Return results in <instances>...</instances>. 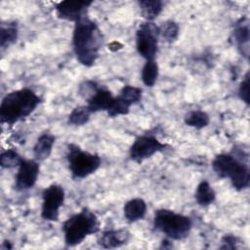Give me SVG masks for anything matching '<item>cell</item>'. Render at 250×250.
<instances>
[{
	"label": "cell",
	"mask_w": 250,
	"mask_h": 250,
	"mask_svg": "<svg viewBox=\"0 0 250 250\" xmlns=\"http://www.w3.org/2000/svg\"><path fill=\"white\" fill-rule=\"evenodd\" d=\"M102 45L103 35L96 21L85 16L74 22L72 48L80 64L87 67L94 65L100 56Z\"/></svg>",
	"instance_id": "6da1fadb"
},
{
	"label": "cell",
	"mask_w": 250,
	"mask_h": 250,
	"mask_svg": "<svg viewBox=\"0 0 250 250\" xmlns=\"http://www.w3.org/2000/svg\"><path fill=\"white\" fill-rule=\"evenodd\" d=\"M41 98L30 88L8 93L0 104V121L10 126L29 116L41 104Z\"/></svg>",
	"instance_id": "7a4b0ae2"
},
{
	"label": "cell",
	"mask_w": 250,
	"mask_h": 250,
	"mask_svg": "<svg viewBox=\"0 0 250 250\" xmlns=\"http://www.w3.org/2000/svg\"><path fill=\"white\" fill-rule=\"evenodd\" d=\"M99 231V219L88 208H83L78 213L73 214L62 224L63 240L67 247H74L82 243L89 235Z\"/></svg>",
	"instance_id": "3957f363"
},
{
	"label": "cell",
	"mask_w": 250,
	"mask_h": 250,
	"mask_svg": "<svg viewBox=\"0 0 250 250\" xmlns=\"http://www.w3.org/2000/svg\"><path fill=\"white\" fill-rule=\"evenodd\" d=\"M212 169L221 179H229L234 189L240 191L250 185V170L232 153H219L212 161Z\"/></svg>",
	"instance_id": "277c9868"
},
{
	"label": "cell",
	"mask_w": 250,
	"mask_h": 250,
	"mask_svg": "<svg viewBox=\"0 0 250 250\" xmlns=\"http://www.w3.org/2000/svg\"><path fill=\"white\" fill-rule=\"evenodd\" d=\"M152 224L156 230L162 232L170 240L187 238L192 228V220L188 216L166 208L154 211Z\"/></svg>",
	"instance_id": "5b68a950"
},
{
	"label": "cell",
	"mask_w": 250,
	"mask_h": 250,
	"mask_svg": "<svg viewBox=\"0 0 250 250\" xmlns=\"http://www.w3.org/2000/svg\"><path fill=\"white\" fill-rule=\"evenodd\" d=\"M66 160L71 177L81 180L95 173L102 164L101 157L86 150H83L76 144H68Z\"/></svg>",
	"instance_id": "8992f818"
},
{
	"label": "cell",
	"mask_w": 250,
	"mask_h": 250,
	"mask_svg": "<svg viewBox=\"0 0 250 250\" xmlns=\"http://www.w3.org/2000/svg\"><path fill=\"white\" fill-rule=\"evenodd\" d=\"M159 27L153 21L142 22L136 31V49L146 61L155 60L158 52Z\"/></svg>",
	"instance_id": "52a82bcc"
},
{
	"label": "cell",
	"mask_w": 250,
	"mask_h": 250,
	"mask_svg": "<svg viewBox=\"0 0 250 250\" xmlns=\"http://www.w3.org/2000/svg\"><path fill=\"white\" fill-rule=\"evenodd\" d=\"M65 192L58 184H52L42 191L41 218L48 222H57L60 217V209L64 203Z\"/></svg>",
	"instance_id": "ba28073f"
},
{
	"label": "cell",
	"mask_w": 250,
	"mask_h": 250,
	"mask_svg": "<svg viewBox=\"0 0 250 250\" xmlns=\"http://www.w3.org/2000/svg\"><path fill=\"white\" fill-rule=\"evenodd\" d=\"M168 145L161 143L155 136L145 134L135 139L129 149L130 158L137 163H142L157 152L163 151Z\"/></svg>",
	"instance_id": "9c48e42d"
},
{
	"label": "cell",
	"mask_w": 250,
	"mask_h": 250,
	"mask_svg": "<svg viewBox=\"0 0 250 250\" xmlns=\"http://www.w3.org/2000/svg\"><path fill=\"white\" fill-rule=\"evenodd\" d=\"M40 162L33 159L22 158L15 176L14 188L18 191H25L32 188L38 179Z\"/></svg>",
	"instance_id": "30bf717a"
},
{
	"label": "cell",
	"mask_w": 250,
	"mask_h": 250,
	"mask_svg": "<svg viewBox=\"0 0 250 250\" xmlns=\"http://www.w3.org/2000/svg\"><path fill=\"white\" fill-rule=\"evenodd\" d=\"M92 4L93 1H62L55 7L56 15L61 20L76 22L87 16V11Z\"/></svg>",
	"instance_id": "8fae6325"
},
{
	"label": "cell",
	"mask_w": 250,
	"mask_h": 250,
	"mask_svg": "<svg viewBox=\"0 0 250 250\" xmlns=\"http://www.w3.org/2000/svg\"><path fill=\"white\" fill-rule=\"evenodd\" d=\"M131 239V233L126 229H107L102 231L97 239L98 244L106 249L117 248L127 244Z\"/></svg>",
	"instance_id": "7c38bea8"
},
{
	"label": "cell",
	"mask_w": 250,
	"mask_h": 250,
	"mask_svg": "<svg viewBox=\"0 0 250 250\" xmlns=\"http://www.w3.org/2000/svg\"><path fill=\"white\" fill-rule=\"evenodd\" d=\"M115 96L112 95L104 86H99L96 92L87 101V106L92 111V113L99 111H108L114 102Z\"/></svg>",
	"instance_id": "4fadbf2b"
},
{
	"label": "cell",
	"mask_w": 250,
	"mask_h": 250,
	"mask_svg": "<svg viewBox=\"0 0 250 250\" xmlns=\"http://www.w3.org/2000/svg\"><path fill=\"white\" fill-rule=\"evenodd\" d=\"M147 206L143 198L136 197L128 200L123 206L124 218L129 223L143 220L146 214Z\"/></svg>",
	"instance_id": "5bb4252c"
},
{
	"label": "cell",
	"mask_w": 250,
	"mask_h": 250,
	"mask_svg": "<svg viewBox=\"0 0 250 250\" xmlns=\"http://www.w3.org/2000/svg\"><path fill=\"white\" fill-rule=\"evenodd\" d=\"M56 143V137L51 133H43L40 135L33 146V156L38 162L44 161L50 157L53 146Z\"/></svg>",
	"instance_id": "9a60e30c"
},
{
	"label": "cell",
	"mask_w": 250,
	"mask_h": 250,
	"mask_svg": "<svg viewBox=\"0 0 250 250\" xmlns=\"http://www.w3.org/2000/svg\"><path fill=\"white\" fill-rule=\"evenodd\" d=\"M232 37L237 45V48L239 49L240 53L248 57L249 52V24L246 20H240L239 22H237L234 26V29L232 31Z\"/></svg>",
	"instance_id": "2e32d148"
},
{
	"label": "cell",
	"mask_w": 250,
	"mask_h": 250,
	"mask_svg": "<svg viewBox=\"0 0 250 250\" xmlns=\"http://www.w3.org/2000/svg\"><path fill=\"white\" fill-rule=\"evenodd\" d=\"M194 198L199 206L206 207L214 203L216 200V192L209 182L203 180L196 187Z\"/></svg>",
	"instance_id": "e0dca14e"
},
{
	"label": "cell",
	"mask_w": 250,
	"mask_h": 250,
	"mask_svg": "<svg viewBox=\"0 0 250 250\" xmlns=\"http://www.w3.org/2000/svg\"><path fill=\"white\" fill-rule=\"evenodd\" d=\"M19 36V25L17 21H6L1 23L0 46L4 50L13 45Z\"/></svg>",
	"instance_id": "ac0fdd59"
},
{
	"label": "cell",
	"mask_w": 250,
	"mask_h": 250,
	"mask_svg": "<svg viewBox=\"0 0 250 250\" xmlns=\"http://www.w3.org/2000/svg\"><path fill=\"white\" fill-rule=\"evenodd\" d=\"M138 5L146 21H153L163 10V2L160 0H142Z\"/></svg>",
	"instance_id": "d6986e66"
},
{
	"label": "cell",
	"mask_w": 250,
	"mask_h": 250,
	"mask_svg": "<svg viewBox=\"0 0 250 250\" xmlns=\"http://www.w3.org/2000/svg\"><path fill=\"white\" fill-rule=\"evenodd\" d=\"M159 75L158 63L155 60L146 61L141 71V79L146 87H153Z\"/></svg>",
	"instance_id": "ffe728a7"
},
{
	"label": "cell",
	"mask_w": 250,
	"mask_h": 250,
	"mask_svg": "<svg viewBox=\"0 0 250 250\" xmlns=\"http://www.w3.org/2000/svg\"><path fill=\"white\" fill-rule=\"evenodd\" d=\"M184 121L187 126H189L195 129H202L209 125L210 117L205 111L194 109L188 112L185 115Z\"/></svg>",
	"instance_id": "44dd1931"
},
{
	"label": "cell",
	"mask_w": 250,
	"mask_h": 250,
	"mask_svg": "<svg viewBox=\"0 0 250 250\" xmlns=\"http://www.w3.org/2000/svg\"><path fill=\"white\" fill-rule=\"evenodd\" d=\"M92 111L87 105H79L72 109L68 115V124L72 126H82L89 122Z\"/></svg>",
	"instance_id": "7402d4cb"
},
{
	"label": "cell",
	"mask_w": 250,
	"mask_h": 250,
	"mask_svg": "<svg viewBox=\"0 0 250 250\" xmlns=\"http://www.w3.org/2000/svg\"><path fill=\"white\" fill-rule=\"evenodd\" d=\"M159 27V36L162 37L167 43H174L179 36L180 27L178 23L172 20L162 22Z\"/></svg>",
	"instance_id": "603a6c76"
},
{
	"label": "cell",
	"mask_w": 250,
	"mask_h": 250,
	"mask_svg": "<svg viewBox=\"0 0 250 250\" xmlns=\"http://www.w3.org/2000/svg\"><path fill=\"white\" fill-rule=\"evenodd\" d=\"M143 90L139 87L132 85H125L119 91L117 95L121 100H123L128 105L132 106L133 104L139 103L142 100Z\"/></svg>",
	"instance_id": "cb8c5ba5"
},
{
	"label": "cell",
	"mask_w": 250,
	"mask_h": 250,
	"mask_svg": "<svg viewBox=\"0 0 250 250\" xmlns=\"http://www.w3.org/2000/svg\"><path fill=\"white\" fill-rule=\"evenodd\" d=\"M22 156L20 155L19 152H17L15 149H7L3 151L0 155V165L2 168L10 169L19 167L20 163L22 160Z\"/></svg>",
	"instance_id": "d4e9b609"
},
{
	"label": "cell",
	"mask_w": 250,
	"mask_h": 250,
	"mask_svg": "<svg viewBox=\"0 0 250 250\" xmlns=\"http://www.w3.org/2000/svg\"><path fill=\"white\" fill-rule=\"evenodd\" d=\"M130 105H128L123 100H121L118 96H115L114 102L109 108V110L106 112L109 117H117L121 115H126L130 111Z\"/></svg>",
	"instance_id": "484cf974"
},
{
	"label": "cell",
	"mask_w": 250,
	"mask_h": 250,
	"mask_svg": "<svg viewBox=\"0 0 250 250\" xmlns=\"http://www.w3.org/2000/svg\"><path fill=\"white\" fill-rule=\"evenodd\" d=\"M100 85L93 80H84L78 86V94L86 102L91 98V96L96 92Z\"/></svg>",
	"instance_id": "4316f807"
},
{
	"label": "cell",
	"mask_w": 250,
	"mask_h": 250,
	"mask_svg": "<svg viewBox=\"0 0 250 250\" xmlns=\"http://www.w3.org/2000/svg\"><path fill=\"white\" fill-rule=\"evenodd\" d=\"M238 97L246 104H249V72L244 76L238 87Z\"/></svg>",
	"instance_id": "83f0119b"
},
{
	"label": "cell",
	"mask_w": 250,
	"mask_h": 250,
	"mask_svg": "<svg viewBox=\"0 0 250 250\" xmlns=\"http://www.w3.org/2000/svg\"><path fill=\"white\" fill-rule=\"evenodd\" d=\"M238 237L232 234H225L221 239V249H236Z\"/></svg>",
	"instance_id": "f1b7e54d"
}]
</instances>
